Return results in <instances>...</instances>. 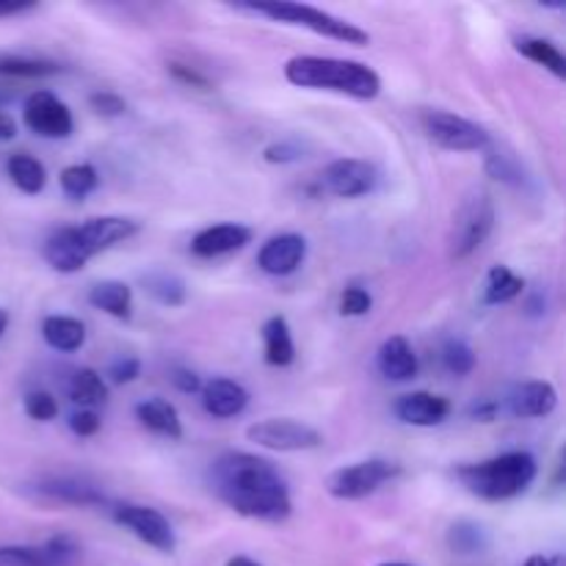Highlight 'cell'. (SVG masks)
Returning <instances> with one entry per match:
<instances>
[{
	"instance_id": "45",
	"label": "cell",
	"mask_w": 566,
	"mask_h": 566,
	"mask_svg": "<svg viewBox=\"0 0 566 566\" xmlns=\"http://www.w3.org/2000/svg\"><path fill=\"white\" fill-rule=\"evenodd\" d=\"M36 9V3H14V0H0V20L6 17H20Z\"/></svg>"
},
{
	"instance_id": "24",
	"label": "cell",
	"mask_w": 566,
	"mask_h": 566,
	"mask_svg": "<svg viewBox=\"0 0 566 566\" xmlns=\"http://www.w3.org/2000/svg\"><path fill=\"white\" fill-rule=\"evenodd\" d=\"M263 354L265 363L274 368H287L296 363V343L285 315H271L263 324Z\"/></svg>"
},
{
	"instance_id": "25",
	"label": "cell",
	"mask_w": 566,
	"mask_h": 566,
	"mask_svg": "<svg viewBox=\"0 0 566 566\" xmlns=\"http://www.w3.org/2000/svg\"><path fill=\"white\" fill-rule=\"evenodd\" d=\"M42 337L53 352H81L83 343H86V324L81 318H72V315H48L42 321Z\"/></svg>"
},
{
	"instance_id": "15",
	"label": "cell",
	"mask_w": 566,
	"mask_h": 566,
	"mask_svg": "<svg viewBox=\"0 0 566 566\" xmlns=\"http://www.w3.org/2000/svg\"><path fill=\"white\" fill-rule=\"evenodd\" d=\"M307 260V238L298 232H282L269 238L258 252V269L269 276H291Z\"/></svg>"
},
{
	"instance_id": "35",
	"label": "cell",
	"mask_w": 566,
	"mask_h": 566,
	"mask_svg": "<svg viewBox=\"0 0 566 566\" xmlns=\"http://www.w3.org/2000/svg\"><path fill=\"white\" fill-rule=\"evenodd\" d=\"M486 153V171L490 177L503 182H512V186H523V166L517 164V158L509 153H501V149H484Z\"/></svg>"
},
{
	"instance_id": "19",
	"label": "cell",
	"mask_w": 566,
	"mask_h": 566,
	"mask_svg": "<svg viewBox=\"0 0 566 566\" xmlns=\"http://www.w3.org/2000/svg\"><path fill=\"white\" fill-rule=\"evenodd\" d=\"M376 368L387 381L403 385V381H412L420 374V359L407 337L392 335L376 352Z\"/></svg>"
},
{
	"instance_id": "14",
	"label": "cell",
	"mask_w": 566,
	"mask_h": 566,
	"mask_svg": "<svg viewBox=\"0 0 566 566\" xmlns=\"http://www.w3.org/2000/svg\"><path fill=\"white\" fill-rule=\"evenodd\" d=\"M72 230H75L81 249L88 254V260H92L97 258V254L108 252V249H116L119 243H127L130 238H136L138 221L127 219V216H94V219H86L83 224H75Z\"/></svg>"
},
{
	"instance_id": "34",
	"label": "cell",
	"mask_w": 566,
	"mask_h": 566,
	"mask_svg": "<svg viewBox=\"0 0 566 566\" xmlns=\"http://www.w3.org/2000/svg\"><path fill=\"white\" fill-rule=\"evenodd\" d=\"M475 352L470 343L459 340V337H451V340L442 346V365H446L448 374L453 376H470L475 370Z\"/></svg>"
},
{
	"instance_id": "49",
	"label": "cell",
	"mask_w": 566,
	"mask_h": 566,
	"mask_svg": "<svg viewBox=\"0 0 566 566\" xmlns=\"http://www.w3.org/2000/svg\"><path fill=\"white\" fill-rule=\"evenodd\" d=\"M6 329H9V313H6V310L0 307V337H3Z\"/></svg>"
},
{
	"instance_id": "16",
	"label": "cell",
	"mask_w": 566,
	"mask_h": 566,
	"mask_svg": "<svg viewBox=\"0 0 566 566\" xmlns=\"http://www.w3.org/2000/svg\"><path fill=\"white\" fill-rule=\"evenodd\" d=\"M252 227L238 224V221L210 224L191 238V254L199 260L224 258V254L241 252L247 243H252Z\"/></svg>"
},
{
	"instance_id": "27",
	"label": "cell",
	"mask_w": 566,
	"mask_h": 566,
	"mask_svg": "<svg viewBox=\"0 0 566 566\" xmlns=\"http://www.w3.org/2000/svg\"><path fill=\"white\" fill-rule=\"evenodd\" d=\"M6 175L14 182L17 191L28 193V197H36L48 186V169L39 158H33L31 153H14L6 160Z\"/></svg>"
},
{
	"instance_id": "31",
	"label": "cell",
	"mask_w": 566,
	"mask_h": 566,
	"mask_svg": "<svg viewBox=\"0 0 566 566\" xmlns=\"http://www.w3.org/2000/svg\"><path fill=\"white\" fill-rule=\"evenodd\" d=\"M142 285L164 307H182L188 298L186 282L177 274H169V271H153V274L144 276Z\"/></svg>"
},
{
	"instance_id": "29",
	"label": "cell",
	"mask_w": 566,
	"mask_h": 566,
	"mask_svg": "<svg viewBox=\"0 0 566 566\" xmlns=\"http://www.w3.org/2000/svg\"><path fill=\"white\" fill-rule=\"evenodd\" d=\"M66 392L81 409H97L108 401V385L94 368H77L66 381Z\"/></svg>"
},
{
	"instance_id": "50",
	"label": "cell",
	"mask_w": 566,
	"mask_h": 566,
	"mask_svg": "<svg viewBox=\"0 0 566 566\" xmlns=\"http://www.w3.org/2000/svg\"><path fill=\"white\" fill-rule=\"evenodd\" d=\"M379 566H412V564H403V562H385V564H379Z\"/></svg>"
},
{
	"instance_id": "21",
	"label": "cell",
	"mask_w": 566,
	"mask_h": 566,
	"mask_svg": "<svg viewBox=\"0 0 566 566\" xmlns=\"http://www.w3.org/2000/svg\"><path fill=\"white\" fill-rule=\"evenodd\" d=\"M42 258L44 263L53 271H59V274H77V271L86 269L88 263V254L81 249L72 227H61V230H55L53 235L44 241Z\"/></svg>"
},
{
	"instance_id": "36",
	"label": "cell",
	"mask_w": 566,
	"mask_h": 566,
	"mask_svg": "<svg viewBox=\"0 0 566 566\" xmlns=\"http://www.w3.org/2000/svg\"><path fill=\"white\" fill-rule=\"evenodd\" d=\"M22 409L31 420L36 423H50V420L59 418V401L53 398V392L48 390H31L22 398Z\"/></svg>"
},
{
	"instance_id": "38",
	"label": "cell",
	"mask_w": 566,
	"mask_h": 566,
	"mask_svg": "<svg viewBox=\"0 0 566 566\" xmlns=\"http://www.w3.org/2000/svg\"><path fill=\"white\" fill-rule=\"evenodd\" d=\"M263 158L269 164H296V160L304 158V147L296 142V138H282V142L269 144L263 149Z\"/></svg>"
},
{
	"instance_id": "2",
	"label": "cell",
	"mask_w": 566,
	"mask_h": 566,
	"mask_svg": "<svg viewBox=\"0 0 566 566\" xmlns=\"http://www.w3.org/2000/svg\"><path fill=\"white\" fill-rule=\"evenodd\" d=\"M285 81L313 92L346 94L352 99H376L381 77L374 66L335 55H293L285 61Z\"/></svg>"
},
{
	"instance_id": "48",
	"label": "cell",
	"mask_w": 566,
	"mask_h": 566,
	"mask_svg": "<svg viewBox=\"0 0 566 566\" xmlns=\"http://www.w3.org/2000/svg\"><path fill=\"white\" fill-rule=\"evenodd\" d=\"M227 566H263V564L254 562V558H249V556H232L230 562H227Z\"/></svg>"
},
{
	"instance_id": "37",
	"label": "cell",
	"mask_w": 566,
	"mask_h": 566,
	"mask_svg": "<svg viewBox=\"0 0 566 566\" xmlns=\"http://www.w3.org/2000/svg\"><path fill=\"white\" fill-rule=\"evenodd\" d=\"M374 310V296H370L368 287L363 285H348L340 296V313L346 318H363Z\"/></svg>"
},
{
	"instance_id": "17",
	"label": "cell",
	"mask_w": 566,
	"mask_h": 566,
	"mask_svg": "<svg viewBox=\"0 0 566 566\" xmlns=\"http://www.w3.org/2000/svg\"><path fill=\"white\" fill-rule=\"evenodd\" d=\"M392 412L401 423L415 426V429H434V426L446 423L451 418V401L437 392H407V396H398L392 403Z\"/></svg>"
},
{
	"instance_id": "47",
	"label": "cell",
	"mask_w": 566,
	"mask_h": 566,
	"mask_svg": "<svg viewBox=\"0 0 566 566\" xmlns=\"http://www.w3.org/2000/svg\"><path fill=\"white\" fill-rule=\"evenodd\" d=\"M523 566H564V558L562 556H542V553H536V556H531Z\"/></svg>"
},
{
	"instance_id": "3",
	"label": "cell",
	"mask_w": 566,
	"mask_h": 566,
	"mask_svg": "<svg viewBox=\"0 0 566 566\" xmlns=\"http://www.w3.org/2000/svg\"><path fill=\"white\" fill-rule=\"evenodd\" d=\"M539 479V462L528 451H506L484 462L457 468V481L473 497L486 503L514 501Z\"/></svg>"
},
{
	"instance_id": "43",
	"label": "cell",
	"mask_w": 566,
	"mask_h": 566,
	"mask_svg": "<svg viewBox=\"0 0 566 566\" xmlns=\"http://www.w3.org/2000/svg\"><path fill=\"white\" fill-rule=\"evenodd\" d=\"M169 70H171V75L180 77V81L188 83V86H208V77L199 75V72L191 70V66H186V64H169Z\"/></svg>"
},
{
	"instance_id": "4",
	"label": "cell",
	"mask_w": 566,
	"mask_h": 566,
	"mask_svg": "<svg viewBox=\"0 0 566 566\" xmlns=\"http://www.w3.org/2000/svg\"><path fill=\"white\" fill-rule=\"evenodd\" d=\"M235 9L258 17H269L274 22H285V25L304 28V31L352 44V48H368L370 44V33L365 28L354 25V22L343 20L337 14H329V11L318 9V6L293 3V0H263V3H235Z\"/></svg>"
},
{
	"instance_id": "12",
	"label": "cell",
	"mask_w": 566,
	"mask_h": 566,
	"mask_svg": "<svg viewBox=\"0 0 566 566\" xmlns=\"http://www.w3.org/2000/svg\"><path fill=\"white\" fill-rule=\"evenodd\" d=\"M77 556L81 545L70 534H55L42 545H3L0 566H70Z\"/></svg>"
},
{
	"instance_id": "1",
	"label": "cell",
	"mask_w": 566,
	"mask_h": 566,
	"mask_svg": "<svg viewBox=\"0 0 566 566\" xmlns=\"http://www.w3.org/2000/svg\"><path fill=\"white\" fill-rule=\"evenodd\" d=\"M216 497L258 523H285L293 512L291 486L274 462L247 451H227L210 468Z\"/></svg>"
},
{
	"instance_id": "20",
	"label": "cell",
	"mask_w": 566,
	"mask_h": 566,
	"mask_svg": "<svg viewBox=\"0 0 566 566\" xmlns=\"http://www.w3.org/2000/svg\"><path fill=\"white\" fill-rule=\"evenodd\" d=\"M202 407L210 418L216 420H230L238 415L247 412L249 407V390L235 379H210L208 385H202Z\"/></svg>"
},
{
	"instance_id": "39",
	"label": "cell",
	"mask_w": 566,
	"mask_h": 566,
	"mask_svg": "<svg viewBox=\"0 0 566 566\" xmlns=\"http://www.w3.org/2000/svg\"><path fill=\"white\" fill-rule=\"evenodd\" d=\"M66 426H70V431L75 437H94L103 429V420H99V415L94 409H75L70 415V420H66Z\"/></svg>"
},
{
	"instance_id": "26",
	"label": "cell",
	"mask_w": 566,
	"mask_h": 566,
	"mask_svg": "<svg viewBox=\"0 0 566 566\" xmlns=\"http://www.w3.org/2000/svg\"><path fill=\"white\" fill-rule=\"evenodd\" d=\"M88 304L111 318L127 321L133 315V291L119 280H103L88 287Z\"/></svg>"
},
{
	"instance_id": "40",
	"label": "cell",
	"mask_w": 566,
	"mask_h": 566,
	"mask_svg": "<svg viewBox=\"0 0 566 566\" xmlns=\"http://www.w3.org/2000/svg\"><path fill=\"white\" fill-rule=\"evenodd\" d=\"M142 376V363L136 357H119L108 365V381L111 385H130Z\"/></svg>"
},
{
	"instance_id": "41",
	"label": "cell",
	"mask_w": 566,
	"mask_h": 566,
	"mask_svg": "<svg viewBox=\"0 0 566 566\" xmlns=\"http://www.w3.org/2000/svg\"><path fill=\"white\" fill-rule=\"evenodd\" d=\"M88 105H92L94 111H97L99 116H108V119H114V116H122L127 111V103L119 97L116 92H94L92 97H88Z\"/></svg>"
},
{
	"instance_id": "7",
	"label": "cell",
	"mask_w": 566,
	"mask_h": 566,
	"mask_svg": "<svg viewBox=\"0 0 566 566\" xmlns=\"http://www.w3.org/2000/svg\"><path fill=\"white\" fill-rule=\"evenodd\" d=\"M420 125H423V133L431 138V144L448 149V153H484L492 144L486 127L468 119V116L453 114V111L426 108L420 114Z\"/></svg>"
},
{
	"instance_id": "18",
	"label": "cell",
	"mask_w": 566,
	"mask_h": 566,
	"mask_svg": "<svg viewBox=\"0 0 566 566\" xmlns=\"http://www.w3.org/2000/svg\"><path fill=\"white\" fill-rule=\"evenodd\" d=\"M558 407V390L551 381H525V385H517L506 398L509 415L520 420H536L547 418V415L556 412Z\"/></svg>"
},
{
	"instance_id": "46",
	"label": "cell",
	"mask_w": 566,
	"mask_h": 566,
	"mask_svg": "<svg viewBox=\"0 0 566 566\" xmlns=\"http://www.w3.org/2000/svg\"><path fill=\"white\" fill-rule=\"evenodd\" d=\"M17 136V122L11 119L9 111L0 108V142H9Z\"/></svg>"
},
{
	"instance_id": "44",
	"label": "cell",
	"mask_w": 566,
	"mask_h": 566,
	"mask_svg": "<svg viewBox=\"0 0 566 566\" xmlns=\"http://www.w3.org/2000/svg\"><path fill=\"white\" fill-rule=\"evenodd\" d=\"M497 401H481V403H473V407H470V418H475V420H486V423H490V420H495V415H497Z\"/></svg>"
},
{
	"instance_id": "23",
	"label": "cell",
	"mask_w": 566,
	"mask_h": 566,
	"mask_svg": "<svg viewBox=\"0 0 566 566\" xmlns=\"http://www.w3.org/2000/svg\"><path fill=\"white\" fill-rule=\"evenodd\" d=\"M136 420L144 429L158 437H166V440H180L182 437L180 412L166 398H147V401L136 403Z\"/></svg>"
},
{
	"instance_id": "8",
	"label": "cell",
	"mask_w": 566,
	"mask_h": 566,
	"mask_svg": "<svg viewBox=\"0 0 566 566\" xmlns=\"http://www.w3.org/2000/svg\"><path fill=\"white\" fill-rule=\"evenodd\" d=\"M247 440L276 453H302L324 446V434L315 426L293 418L258 420L247 429Z\"/></svg>"
},
{
	"instance_id": "42",
	"label": "cell",
	"mask_w": 566,
	"mask_h": 566,
	"mask_svg": "<svg viewBox=\"0 0 566 566\" xmlns=\"http://www.w3.org/2000/svg\"><path fill=\"white\" fill-rule=\"evenodd\" d=\"M171 381H175L177 390L188 392V396H191V392L202 390V379H199V376L193 374V370H188V368H177L175 374H171Z\"/></svg>"
},
{
	"instance_id": "28",
	"label": "cell",
	"mask_w": 566,
	"mask_h": 566,
	"mask_svg": "<svg viewBox=\"0 0 566 566\" xmlns=\"http://www.w3.org/2000/svg\"><path fill=\"white\" fill-rule=\"evenodd\" d=\"M514 48H517V53L523 55V59L534 61L536 66H542V70H547L551 75H556L558 81L566 77V59H564L562 48H558L556 42H551V39L520 36L517 42H514Z\"/></svg>"
},
{
	"instance_id": "30",
	"label": "cell",
	"mask_w": 566,
	"mask_h": 566,
	"mask_svg": "<svg viewBox=\"0 0 566 566\" xmlns=\"http://www.w3.org/2000/svg\"><path fill=\"white\" fill-rule=\"evenodd\" d=\"M523 291H525L523 276L514 274L509 265H492L490 274H486L484 296H481V302H484L486 307H501V304L514 302Z\"/></svg>"
},
{
	"instance_id": "33",
	"label": "cell",
	"mask_w": 566,
	"mask_h": 566,
	"mask_svg": "<svg viewBox=\"0 0 566 566\" xmlns=\"http://www.w3.org/2000/svg\"><path fill=\"white\" fill-rule=\"evenodd\" d=\"M59 182H61V191H64L66 199H72V202H81V199H86L88 193L97 191L99 171L94 169L92 164H72V166H66V169H61Z\"/></svg>"
},
{
	"instance_id": "10",
	"label": "cell",
	"mask_w": 566,
	"mask_h": 566,
	"mask_svg": "<svg viewBox=\"0 0 566 566\" xmlns=\"http://www.w3.org/2000/svg\"><path fill=\"white\" fill-rule=\"evenodd\" d=\"M321 188L337 199L368 197L379 188V169L363 158H337L321 171Z\"/></svg>"
},
{
	"instance_id": "11",
	"label": "cell",
	"mask_w": 566,
	"mask_h": 566,
	"mask_svg": "<svg viewBox=\"0 0 566 566\" xmlns=\"http://www.w3.org/2000/svg\"><path fill=\"white\" fill-rule=\"evenodd\" d=\"M22 122L28 130L42 138H70L75 130L70 105L48 88H36L28 94L25 105H22Z\"/></svg>"
},
{
	"instance_id": "13",
	"label": "cell",
	"mask_w": 566,
	"mask_h": 566,
	"mask_svg": "<svg viewBox=\"0 0 566 566\" xmlns=\"http://www.w3.org/2000/svg\"><path fill=\"white\" fill-rule=\"evenodd\" d=\"M31 492L42 501L61 503V506H81V509H103L108 506V497L97 484L75 475H42L31 484Z\"/></svg>"
},
{
	"instance_id": "32",
	"label": "cell",
	"mask_w": 566,
	"mask_h": 566,
	"mask_svg": "<svg viewBox=\"0 0 566 566\" xmlns=\"http://www.w3.org/2000/svg\"><path fill=\"white\" fill-rule=\"evenodd\" d=\"M448 545L453 553H462V556H481V553L490 547V534L481 523L473 520H459L448 531Z\"/></svg>"
},
{
	"instance_id": "6",
	"label": "cell",
	"mask_w": 566,
	"mask_h": 566,
	"mask_svg": "<svg viewBox=\"0 0 566 566\" xmlns=\"http://www.w3.org/2000/svg\"><path fill=\"white\" fill-rule=\"evenodd\" d=\"M401 473L403 468L398 462H392V459H363V462L337 468L335 473L326 479V492H329L335 501H365V497L376 495L381 486L401 479Z\"/></svg>"
},
{
	"instance_id": "5",
	"label": "cell",
	"mask_w": 566,
	"mask_h": 566,
	"mask_svg": "<svg viewBox=\"0 0 566 566\" xmlns=\"http://www.w3.org/2000/svg\"><path fill=\"white\" fill-rule=\"evenodd\" d=\"M495 219L497 213L492 193L484 188H473L453 213L451 232H448V258L453 263L473 258L495 230Z\"/></svg>"
},
{
	"instance_id": "9",
	"label": "cell",
	"mask_w": 566,
	"mask_h": 566,
	"mask_svg": "<svg viewBox=\"0 0 566 566\" xmlns=\"http://www.w3.org/2000/svg\"><path fill=\"white\" fill-rule=\"evenodd\" d=\"M111 520L130 531L138 542L158 553H175L177 551V534L171 528L169 520L153 506L144 503H108Z\"/></svg>"
},
{
	"instance_id": "22",
	"label": "cell",
	"mask_w": 566,
	"mask_h": 566,
	"mask_svg": "<svg viewBox=\"0 0 566 566\" xmlns=\"http://www.w3.org/2000/svg\"><path fill=\"white\" fill-rule=\"evenodd\" d=\"M64 72V66L53 59L31 53H0V83L9 81H39Z\"/></svg>"
}]
</instances>
